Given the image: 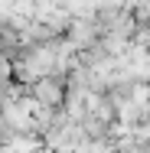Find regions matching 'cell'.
Segmentation results:
<instances>
[{"label":"cell","mask_w":150,"mask_h":153,"mask_svg":"<svg viewBox=\"0 0 150 153\" xmlns=\"http://www.w3.org/2000/svg\"><path fill=\"white\" fill-rule=\"evenodd\" d=\"M30 98L39 108H62V101H65V82H62L59 75H43V78L33 82Z\"/></svg>","instance_id":"cell-1"},{"label":"cell","mask_w":150,"mask_h":153,"mask_svg":"<svg viewBox=\"0 0 150 153\" xmlns=\"http://www.w3.org/2000/svg\"><path fill=\"white\" fill-rule=\"evenodd\" d=\"M10 78H13V62L0 52V88H7V85H10Z\"/></svg>","instance_id":"cell-2"}]
</instances>
